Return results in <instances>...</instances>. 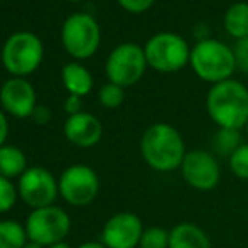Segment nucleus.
Here are the masks:
<instances>
[{
  "mask_svg": "<svg viewBox=\"0 0 248 248\" xmlns=\"http://www.w3.org/2000/svg\"><path fill=\"white\" fill-rule=\"evenodd\" d=\"M17 191L10 179L0 176V213H7L14 208L17 199Z\"/></svg>",
  "mask_w": 248,
  "mask_h": 248,
  "instance_id": "24",
  "label": "nucleus"
},
{
  "mask_svg": "<svg viewBox=\"0 0 248 248\" xmlns=\"http://www.w3.org/2000/svg\"><path fill=\"white\" fill-rule=\"evenodd\" d=\"M78 248H107L101 242H86L83 245H79Z\"/></svg>",
  "mask_w": 248,
  "mask_h": 248,
  "instance_id": "30",
  "label": "nucleus"
},
{
  "mask_svg": "<svg viewBox=\"0 0 248 248\" xmlns=\"http://www.w3.org/2000/svg\"><path fill=\"white\" fill-rule=\"evenodd\" d=\"M59 194L73 206H86L95 201L100 191L96 172L85 164L69 166L58 181Z\"/></svg>",
  "mask_w": 248,
  "mask_h": 248,
  "instance_id": "9",
  "label": "nucleus"
},
{
  "mask_svg": "<svg viewBox=\"0 0 248 248\" xmlns=\"http://www.w3.org/2000/svg\"><path fill=\"white\" fill-rule=\"evenodd\" d=\"M47 248H71V247H69L68 243H64V242H59V243H56V245H51Z\"/></svg>",
  "mask_w": 248,
  "mask_h": 248,
  "instance_id": "31",
  "label": "nucleus"
},
{
  "mask_svg": "<svg viewBox=\"0 0 248 248\" xmlns=\"http://www.w3.org/2000/svg\"><path fill=\"white\" fill-rule=\"evenodd\" d=\"M17 193L27 206L39 209L47 208L54 202L59 193V186L54 176L44 167H29L19 177Z\"/></svg>",
  "mask_w": 248,
  "mask_h": 248,
  "instance_id": "11",
  "label": "nucleus"
},
{
  "mask_svg": "<svg viewBox=\"0 0 248 248\" xmlns=\"http://www.w3.org/2000/svg\"><path fill=\"white\" fill-rule=\"evenodd\" d=\"M183 179L196 191H213L221 179V167L211 152L202 149L189 150L181 164Z\"/></svg>",
  "mask_w": 248,
  "mask_h": 248,
  "instance_id": "10",
  "label": "nucleus"
},
{
  "mask_svg": "<svg viewBox=\"0 0 248 248\" xmlns=\"http://www.w3.org/2000/svg\"><path fill=\"white\" fill-rule=\"evenodd\" d=\"M61 39L64 49L76 59H88L100 46V27L88 14H73L62 24Z\"/></svg>",
  "mask_w": 248,
  "mask_h": 248,
  "instance_id": "7",
  "label": "nucleus"
},
{
  "mask_svg": "<svg viewBox=\"0 0 248 248\" xmlns=\"http://www.w3.org/2000/svg\"><path fill=\"white\" fill-rule=\"evenodd\" d=\"M169 248H211V240L201 226L179 223L169 230Z\"/></svg>",
  "mask_w": 248,
  "mask_h": 248,
  "instance_id": "15",
  "label": "nucleus"
},
{
  "mask_svg": "<svg viewBox=\"0 0 248 248\" xmlns=\"http://www.w3.org/2000/svg\"><path fill=\"white\" fill-rule=\"evenodd\" d=\"M233 54H235L236 69L248 73V37L236 41L235 47H233Z\"/></svg>",
  "mask_w": 248,
  "mask_h": 248,
  "instance_id": "25",
  "label": "nucleus"
},
{
  "mask_svg": "<svg viewBox=\"0 0 248 248\" xmlns=\"http://www.w3.org/2000/svg\"><path fill=\"white\" fill-rule=\"evenodd\" d=\"M242 144V134L233 128H218L213 137V150L223 157H230Z\"/></svg>",
  "mask_w": 248,
  "mask_h": 248,
  "instance_id": "20",
  "label": "nucleus"
},
{
  "mask_svg": "<svg viewBox=\"0 0 248 248\" xmlns=\"http://www.w3.org/2000/svg\"><path fill=\"white\" fill-rule=\"evenodd\" d=\"M69 2H81V0H69Z\"/></svg>",
  "mask_w": 248,
  "mask_h": 248,
  "instance_id": "34",
  "label": "nucleus"
},
{
  "mask_svg": "<svg viewBox=\"0 0 248 248\" xmlns=\"http://www.w3.org/2000/svg\"><path fill=\"white\" fill-rule=\"evenodd\" d=\"M144 226L134 213H117L103 226L101 243L107 248H137L140 245Z\"/></svg>",
  "mask_w": 248,
  "mask_h": 248,
  "instance_id": "12",
  "label": "nucleus"
},
{
  "mask_svg": "<svg viewBox=\"0 0 248 248\" xmlns=\"http://www.w3.org/2000/svg\"><path fill=\"white\" fill-rule=\"evenodd\" d=\"M147 66L144 47L134 43H125L110 52L105 64V71L110 83L127 88L140 81Z\"/></svg>",
  "mask_w": 248,
  "mask_h": 248,
  "instance_id": "6",
  "label": "nucleus"
},
{
  "mask_svg": "<svg viewBox=\"0 0 248 248\" xmlns=\"http://www.w3.org/2000/svg\"><path fill=\"white\" fill-rule=\"evenodd\" d=\"M230 170L238 179L248 181V144H242L228 157Z\"/></svg>",
  "mask_w": 248,
  "mask_h": 248,
  "instance_id": "22",
  "label": "nucleus"
},
{
  "mask_svg": "<svg viewBox=\"0 0 248 248\" xmlns=\"http://www.w3.org/2000/svg\"><path fill=\"white\" fill-rule=\"evenodd\" d=\"M127 12L130 14H144L154 5L155 0H117Z\"/></svg>",
  "mask_w": 248,
  "mask_h": 248,
  "instance_id": "26",
  "label": "nucleus"
},
{
  "mask_svg": "<svg viewBox=\"0 0 248 248\" xmlns=\"http://www.w3.org/2000/svg\"><path fill=\"white\" fill-rule=\"evenodd\" d=\"M206 110L218 128L242 130L248 122V88L236 79L216 83L206 95Z\"/></svg>",
  "mask_w": 248,
  "mask_h": 248,
  "instance_id": "2",
  "label": "nucleus"
},
{
  "mask_svg": "<svg viewBox=\"0 0 248 248\" xmlns=\"http://www.w3.org/2000/svg\"><path fill=\"white\" fill-rule=\"evenodd\" d=\"M140 154L145 164L157 172L181 169L187 150L183 135L169 124H154L140 139Z\"/></svg>",
  "mask_w": 248,
  "mask_h": 248,
  "instance_id": "1",
  "label": "nucleus"
},
{
  "mask_svg": "<svg viewBox=\"0 0 248 248\" xmlns=\"http://www.w3.org/2000/svg\"><path fill=\"white\" fill-rule=\"evenodd\" d=\"M147 64L159 73H176L189 64L191 47L183 36L176 32H159L147 41L144 47Z\"/></svg>",
  "mask_w": 248,
  "mask_h": 248,
  "instance_id": "4",
  "label": "nucleus"
},
{
  "mask_svg": "<svg viewBox=\"0 0 248 248\" xmlns=\"http://www.w3.org/2000/svg\"><path fill=\"white\" fill-rule=\"evenodd\" d=\"M22 248H43V247L37 245V243H34V242H27L26 245H24Z\"/></svg>",
  "mask_w": 248,
  "mask_h": 248,
  "instance_id": "32",
  "label": "nucleus"
},
{
  "mask_svg": "<svg viewBox=\"0 0 248 248\" xmlns=\"http://www.w3.org/2000/svg\"><path fill=\"white\" fill-rule=\"evenodd\" d=\"M62 83L69 95H76L79 98L88 95L93 88L92 73L78 62H69L62 68Z\"/></svg>",
  "mask_w": 248,
  "mask_h": 248,
  "instance_id": "16",
  "label": "nucleus"
},
{
  "mask_svg": "<svg viewBox=\"0 0 248 248\" xmlns=\"http://www.w3.org/2000/svg\"><path fill=\"white\" fill-rule=\"evenodd\" d=\"M189 66L201 81L216 83L232 79L236 69L233 49L216 39H201L191 49Z\"/></svg>",
  "mask_w": 248,
  "mask_h": 248,
  "instance_id": "3",
  "label": "nucleus"
},
{
  "mask_svg": "<svg viewBox=\"0 0 248 248\" xmlns=\"http://www.w3.org/2000/svg\"><path fill=\"white\" fill-rule=\"evenodd\" d=\"M27 169H29L27 159L19 147H14V145L0 147V176L7 179L20 177Z\"/></svg>",
  "mask_w": 248,
  "mask_h": 248,
  "instance_id": "18",
  "label": "nucleus"
},
{
  "mask_svg": "<svg viewBox=\"0 0 248 248\" xmlns=\"http://www.w3.org/2000/svg\"><path fill=\"white\" fill-rule=\"evenodd\" d=\"M32 117H34V120H36L39 125H44L51 118V113H49V110H47L46 107H36Z\"/></svg>",
  "mask_w": 248,
  "mask_h": 248,
  "instance_id": "28",
  "label": "nucleus"
},
{
  "mask_svg": "<svg viewBox=\"0 0 248 248\" xmlns=\"http://www.w3.org/2000/svg\"><path fill=\"white\" fill-rule=\"evenodd\" d=\"M223 26L226 32L236 41L248 37V2H236L228 7Z\"/></svg>",
  "mask_w": 248,
  "mask_h": 248,
  "instance_id": "17",
  "label": "nucleus"
},
{
  "mask_svg": "<svg viewBox=\"0 0 248 248\" xmlns=\"http://www.w3.org/2000/svg\"><path fill=\"white\" fill-rule=\"evenodd\" d=\"M64 135L71 144L88 149L100 142L101 135H103V127L95 115L81 111V113L71 115L66 120Z\"/></svg>",
  "mask_w": 248,
  "mask_h": 248,
  "instance_id": "14",
  "label": "nucleus"
},
{
  "mask_svg": "<svg viewBox=\"0 0 248 248\" xmlns=\"http://www.w3.org/2000/svg\"><path fill=\"white\" fill-rule=\"evenodd\" d=\"M44 47L41 39L32 32H16L5 41L2 49V62L10 75L22 78L39 68Z\"/></svg>",
  "mask_w": 248,
  "mask_h": 248,
  "instance_id": "5",
  "label": "nucleus"
},
{
  "mask_svg": "<svg viewBox=\"0 0 248 248\" xmlns=\"http://www.w3.org/2000/svg\"><path fill=\"white\" fill-rule=\"evenodd\" d=\"M71 221L64 209L47 206V208L32 209L26 223V232L29 242L41 247H51L62 242L69 233Z\"/></svg>",
  "mask_w": 248,
  "mask_h": 248,
  "instance_id": "8",
  "label": "nucleus"
},
{
  "mask_svg": "<svg viewBox=\"0 0 248 248\" xmlns=\"http://www.w3.org/2000/svg\"><path fill=\"white\" fill-rule=\"evenodd\" d=\"M7 135H9V124H7L5 115L0 111V147H2L3 142H5Z\"/></svg>",
  "mask_w": 248,
  "mask_h": 248,
  "instance_id": "29",
  "label": "nucleus"
},
{
  "mask_svg": "<svg viewBox=\"0 0 248 248\" xmlns=\"http://www.w3.org/2000/svg\"><path fill=\"white\" fill-rule=\"evenodd\" d=\"M140 248H169V230L162 226H149L140 238Z\"/></svg>",
  "mask_w": 248,
  "mask_h": 248,
  "instance_id": "21",
  "label": "nucleus"
},
{
  "mask_svg": "<svg viewBox=\"0 0 248 248\" xmlns=\"http://www.w3.org/2000/svg\"><path fill=\"white\" fill-rule=\"evenodd\" d=\"M64 111L69 117L76 113H81V98L76 95H69L64 101Z\"/></svg>",
  "mask_w": 248,
  "mask_h": 248,
  "instance_id": "27",
  "label": "nucleus"
},
{
  "mask_svg": "<svg viewBox=\"0 0 248 248\" xmlns=\"http://www.w3.org/2000/svg\"><path fill=\"white\" fill-rule=\"evenodd\" d=\"M0 101L5 111L17 118L32 117L36 110V92L34 86L24 78H10L0 90Z\"/></svg>",
  "mask_w": 248,
  "mask_h": 248,
  "instance_id": "13",
  "label": "nucleus"
},
{
  "mask_svg": "<svg viewBox=\"0 0 248 248\" xmlns=\"http://www.w3.org/2000/svg\"><path fill=\"white\" fill-rule=\"evenodd\" d=\"M98 98H100V103L103 105L105 108H118L125 100V92L122 86L108 83V85L101 86Z\"/></svg>",
  "mask_w": 248,
  "mask_h": 248,
  "instance_id": "23",
  "label": "nucleus"
},
{
  "mask_svg": "<svg viewBox=\"0 0 248 248\" xmlns=\"http://www.w3.org/2000/svg\"><path fill=\"white\" fill-rule=\"evenodd\" d=\"M27 243V232L20 223L0 221V248H22Z\"/></svg>",
  "mask_w": 248,
  "mask_h": 248,
  "instance_id": "19",
  "label": "nucleus"
},
{
  "mask_svg": "<svg viewBox=\"0 0 248 248\" xmlns=\"http://www.w3.org/2000/svg\"><path fill=\"white\" fill-rule=\"evenodd\" d=\"M245 128H247V137H248V122H247V125H245Z\"/></svg>",
  "mask_w": 248,
  "mask_h": 248,
  "instance_id": "33",
  "label": "nucleus"
}]
</instances>
